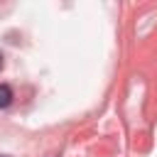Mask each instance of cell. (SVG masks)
<instances>
[{"label": "cell", "mask_w": 157, "mask_h": 157, "mask_svg": "<svg viewBox=\"0 0 157 157\" xmlns=\"http://www.w3.org/2000/svg\"><path fill=\"white\" fill-rule=\"evenodd\" d=\"M12 103V88L7 83H0V108H7Z\"/></svg>", "instance_id": "obj_1"}, {"label": "cell", "mask_w": 157, "mask_h": 157, "mask_svg": "<svg viewBox=\"0 0 157 157\" xmlns=\"http://www.w3.org/2000/svg\"><path fill=\"white\" fill-rule=\"evenodd\" d=\"M0 69H2V52H0Z\"/></svg>", "instance_id": "obj_2"}]
</instances>
